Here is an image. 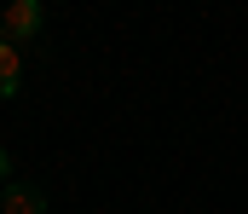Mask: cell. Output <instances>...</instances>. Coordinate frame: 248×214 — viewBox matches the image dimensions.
<instances>
[{"instance_id": "cell-4", "label": "cell", "mask_w": 248, "mask_h": 214, "mask_svg": "<svg viewBox=\"0 0 248 214\" xmlns=\"http://www.w3.org/2000/svg\"><path fill=\"white\" fill-rule=\"evenodd\" d=\"M6 168H12V156H6V150H0V180H6Z\"/></svg>"}, {"instance_id": "cell-1", "label": "cell", "mask_w": 248, "mask_h": 214, "mask_svg": "<svg viewBox=\"0 0 248 214\" xmlns=\"http://www.w3.org/2000/svg\"><path fill=\"white\" fill-rule=\"evenodd\" d=\"M0 23H6L12 41H29V35L41 29V0H12V6L0 12Z\"/></svg>"}, {"instance_id": "cell-2", "label": "cell", "mask_w": 248, "mask_h": 214, "mask_svg": "<svg viewBox=\"0 0 248 214\" xmlns=\"http://www.w3.org/2000/svg\"><path fill=\"white\" fill-rule=\"evenodd\" d=\"M17 75H23V64H17V41H12V35H0V99H12V93H17Z\"/></svg>"}, {"instance_id": "cell-3", "label": "cell", "mask_w": 248, "mask_h": 214, "mask_svg": "<svg viewBox=\"0 0 248 214\" xmlns=\"http://www.w3.org/2000/svg\"><path fill=\"white\" fill-rule=\"evenodd\" d=\"M0 214H41V197H35L29 185H12V191L0 197Z\"/></svg>"}]
</instances>
